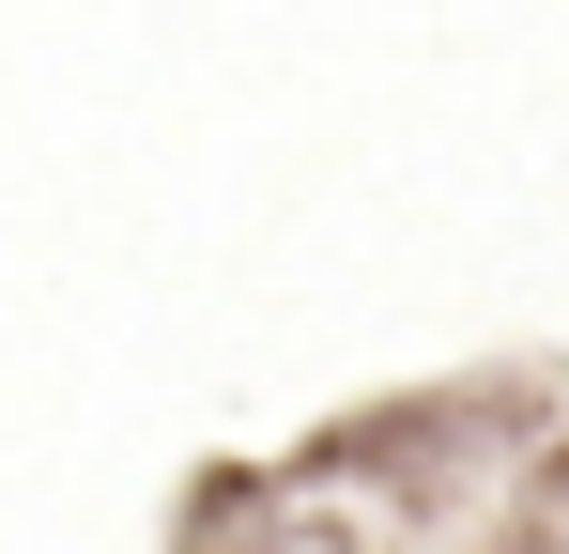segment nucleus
Wrapping results in <instances>:
<instances>
[{
	"label": "nucleus",
	"instance_id": "obj_1",
	"mask_svg": "<svg viewBox=\"0 0 569 554\" xmlns=\"http://www.w3.org/2000/svg\"><path fill=\"white\" fill-rule=\"evenodd\" d=\"M539 524H555V554H569V477H555V508H539Z\"/></svg>",
	"mask_w": 569,
	"mask_h": 554
}]
</instances>
